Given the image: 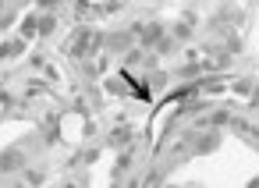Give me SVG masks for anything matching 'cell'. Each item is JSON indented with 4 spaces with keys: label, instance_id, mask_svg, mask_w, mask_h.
Instances as JSON below:
<instances>
[{
    "label": "cell",
    "instance_id": "cell-1",
    "mask_svg": "<svg viewBox=\"0 0 259 188\" xmlns=\"http://www.w3.org/2000/svg\"><path fill=\"white\" fill-rule=\"evenodd\" d=\"M0 8H4V0H0Z\"/></svg>",
    "mask_w": 259,
    "mask_h": 188
}]
</instances>
